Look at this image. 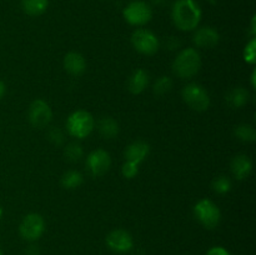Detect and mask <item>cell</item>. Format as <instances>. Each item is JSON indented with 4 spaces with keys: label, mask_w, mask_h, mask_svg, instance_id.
I'll return each instance as SVG.
<instances>
[{
    "label": "cell",
    "mask_w": 256,
    "mask_h": 255,
    "mask_svg": "<svg viewBox=\"0 0 256 255\" xmlns=\"http://www.w3.org/2000/svg\"><path fill=\"white\" fill-rule=\"evenodd\" d=\"M172 72L180 79H192L202 68V56L194 48L182 49L172 62Z\"/></svg>",
    "instance_id": "7a4b0ae2"
},
{
    "label": "cell",
    "mask_w": 256,
    "mask_h": 255,
    "mask_svg": "<svg viewBox=\"0 0 256 255\" xmlns=\"http://www.w3.org/2000/svg\"><path fill=\"white\" fill-rule=\"evenodd\" d=\"M205 255H232V254H230V252L222 246H212V249L208 250Z\"/></svg>",
    "instance_id": "83f0119b"
},
{
    "label": "cell",
    "mask_w": 256,
    "mask_h": 255,
    "mask_svg": "<svg viewBox=\"0 0 256 255\" xmlns=\"http://www.w3.org/2000/svg\"><path fill=\"white\" fill-rule=\"evenodd\" d=\"M232 180L226 176V175H220L216 176L212 182V188L214 190V192L220 195H224L226 192H229L232 190Z\"/></svg>",
    "instance_id": "cb8c5ba5"
},
{
    "label": "cell",
    "mask_w": 256,
    "mask_h": 255,
    "mask_svg": "<svg viewBox=\"0 0 256 255\" xmlns=\"http://www.w3.org/2000/svg\"><path fill=\"white\" fill-rule=\"evenodd\" d=\"M112 166V156L104 149H96L89 152L85 160V168L92 176H102Z\"/></svg>",
    "instance_id": "9c48e42d"
},
{
    "label": "cell",
    "mask_w": 256,
    "mask_h": 255,
    "mask_svg": "<svg viewBox=\"0 0 256 255\" xmlns=\"http://www.w3.org/2000/svg\"><path fill=\"white\" fill-rule=\"evenodd\" d=\"M149 85V74L144 69H136L128 79V89L132 94H142Z\"/></svg>",
    "instance_id": "2e32d148"
},
{
    "label": "cell",
    "mask_w": 256,
    "mask_h": 255,
    "mask_svg": "<svg viewBox=\"0 0 256 255\" xmlns=\"http://www.w3.org/2000/svg\"><path fill=\"white\" fill-rule=\"evenodd\" d=\"M68 132L75 139H85L92 132L95 128V119L86 110H76L66 119Z\"/></svg>",
    "instance_id": "3957f363"
},
{
    "label": "cell",
    "mask_w": 256,
    "mask_h": 255,
    "mask_svg": "<svg viewBox=\"0 0 256 255\" xmlns=\"http://www.w3.org/2000/svg\"><path fill=\"white\" fill-rule=\"evenodd\" d=\"M255 22H256V18H255V16H252V28H250V29H252V35H255V32H256V29H255Z\"/></svg>",
    "instance_id": "f546056e"
},
{
    "label": "cell",
    "mask_w": 256,
    "mask_h": 255,
    "mask_svg": "<svg viewBox=\"0 0 256 255\" xmlns=\"http://www.w3.org/2000/svg\"><path fill=\"white\" fill-rule=\"evenodd\" d=\"M182 98L185 104L195 112H205L210 106V95L202 85L190 82L182 90Z\"/></svg>",
    "instance_id": "5b68a950"
},
{
    "label": "cell",
    "mask_w": 256,
    "mask_h": 255,
    "mask_svg": "<svg viewBox=\"0 0 256 255\" xmlns=\"http://www.w3.org/2000/svg\"><path fill=\"white\" fill-rule=\"evenodd\" d=\"M5 92H6V86H5L4 82H2V80H0V100L4 98Z\"/></svg>",
    "instance_id": "f1b7e54d"
},
{
    "label": "cell",
    "mask_w": 256,
    "mask_h": 255,
    "mask_svg": "<svg viewBox=\"0 0 256 255\" xmlns=\"http://www.w3.org/2000/svg\"><path fill=\"white\" fill-rule=\"evenodd\" d=\"M256 72H255V70H252V88H255V79H256Z\"/></svg>",
    "instance_id": "4dcf8cb0"
},
{
    "label": "cell",
    "mask_w": 256,
    "mask_h": 255,
    "mask_svg": "<svg viewBox=\"0 0 256 255\" xmlns=\"http://www.w3.org/2000/svg\"><path fill=\"white\" fill-rule=\"evenodd\" d=\"M202 12L195 0H176L172 8V20L182 32H194L202 22Z\"/></svg>",
    "instance_id": "6da1fadb"
},
{
    "label": "cell",
    "mask_w": 256,
    "mask_h": 255,
    "mask_svg": "<svg viewBox=\"0 0 256 255\" xmlns=\"http://www.w3.org/2000/svg\"><path fill=\"white\" fill-rule=\"evenodd\" d=\"M105 242L112 252L118 254H125L134 246L132 234L124 229H115L110 232L105 238Z\"/></svg>",
    "instance_id": "8fae6325"
},
{
    "label": "cell",
    "mask_w": 256,
    "mask_h": 255,
    "mask_svg": "<svg viewBox=\"0 0 256 255\" xmlns=\"http://www.w3.org/2000/svg\"><path fill=\"white\" fill-rule=\"evenodd\" d=\"M45 220L38 212L25 215L19 225V234L26 242H36L45 232Z\"/></svg>",
    "instance_id": "52a82bcc"
},
{
    "label": "cell",
    "mask_w": 256,
    "mask_h": 255,
    "mask_svg": "<svg viewBox=\"0 0 256 255\" xmlns=\"http://www.w3.org/2000/svg\"><path fill=\"white\" fill-rule=\"evenodd\" d=\"M82 182H84V176L78 170H68L62 175V179H60L62 186L68 190L78 189Z\"/></svg>",
    "instance_id": "ffe728a7"
},
{
    "label": "cell",
    "mask_w": 256,
    "mask_h": 255,
    "mask_svg": "<svg viewBox=\"0 0 256 255\" xmlns=\"http://www.w3.org/2000/svg\"><path fill=\"white\" fill-rule=\"evenodd\" d=\"M172 78L166 76V75H162L159 79H156V82H154V86H152V92L158 96H164L168 92L172 90Z\"/></svg>",
    "instance_id": "603a6c76"
},
{
    "label": "cell",
    "mask_w": 256,
    "mask_h": 255,
    "mask_svg": "<svg viewBox=\"0 0 256 255\" xmlns=\"http://www.w3.org/2000/svg\"><path fill=\"white\" fill-rule=\"evenodd\" d=\"M250 99V92L242 86L234 88L225 95V102L232 109H242L248 104Z\"/></svg>",
    "instance_id": "e0dca14e"
},
{
    "label": "cell",
    "mask_w": 256,
    "mask_h": 255,
    "mask_svg": "<svg viewBox=\"0 0 256 255\" xmlns=\"http://www.w3.org/2000/svg\"><path fill=\"white\" fill-rule=\"evenodd\" d=\"M0 255H4V254H2V249H0Z\"/></svg>",
    "instance_id": "d6a6232c"
},
{
    "label": "cell",
    "mask_w": 256,
    "mask_h": 255,
    "mask_svg": "<svg viewBox=\"0 0 256 255\" xmlns=\"http://www.w3.org/2000/svg\"><path fill=\"white\" fill-rule=\"evenodd\" d=\"M194 216L206 229H215L222 220L219 206L210 199H202L194 205Z\"/></svg>",
    "instance_id": "277c9868"
},
{
    "label": "cell",
    "mask_w": 256,
    "mask_h": 255,
    "mask_svg": "<svg viewBox=\"0 0 256 255\" xmlns=\"http://www.w3.org/2000/svg\"><path fill=\"white\" fill-rule=\"evenodd\" d=\"M28 119L34 128H38V129L46 128L52 119V108L45 100H34L28 110Z\"/></svg>",
    "instance_id": "30bf717a"
},
{
    "label": "cell",
    "mask_w": 256,
    "mask_h": 255,
    "mask_svg": "<svg viewBox=\"0 0 256 255\" xmlns=\"http://www.w3.org/2000/svg\"><path fill=\"white\" fill-rule=\"evenodd\" d=\"M150 152V145L146 142L142 140H136L128 145V148L124 152V158L126 162H132L135 164H142L148 158Z\"/></svg>",
    "instance_id": "5bb4252c"
},
{
    "label": "cell",
    "mask_w": 256,
    "mask_h": 255,
    "mask_svg": "<svg viewBox=\"0 0 256 255\" xmlns=\"http://www.w3.org/2000/svg\"><path fill=\"white\" fill-rule=\"evenodd\" d=\"M234 134L236 139L242 142H254L256 140V130L250 124H240L235 126Z\"/></svg>",
    "instance_id": "44dd1931"
},
{
    "label": "cell",
    "mask_w": 256,
    "mask_h": 255,
    "mask_svg": "<svg viewBox=\"0 0 256 255\" xmlns=\"http://www.w3.org/2000/svg\"><path fill=\"white\" fill-rule=\"evenodd\" d=\"M132 44L138 52L144 55H154L159 50V39L148 29H136L132 34Z\"/></svg>",
    "instance_id": "ba28073f"
},
{
    "label": "cell",
    "mask_w": 256,
    "mask_h": 255,
    "mask_svg": "<svg viewBox=\"0 0 256 255\" xmlns=\"http://www.w3.org/2000/svg\"><path fill=\"white\" fill-rule=\"evenodd\" d=\"M219 42V32L212 26H202L199 29H195L194 35H192V42L198 48H202V49H212L216 46Z\"/></svg>",
    "instance_id": "7c38bea8"
},
{
    "label": "cell",
    "mask_w": 256,
    "mask_h": 255,
    "mask_svg": "<svg viewBox=\"0 0 256 255\" xmlns=\"http://www.w3.org/2000/svg\"><path fill=\"white\" fill-rule=\"evenodd\" d=\"M122 174L126 179H134L139 174V164H135V162H126L125 160V162L122 166Z\"/></svg>",
    "instance_id": "484cf974"
},
{
    "label": "cell",
    "mask_w": 256,
    "mask_h": 255,
    "mask_svg": "<svg viewBox=\"0 0 256 255\" xmlns=\"http://www.w3.org/2000/svg\"><path fill=\"white\" fill-rule=\"evenodd\" d=\"M244 60L248 62V64H255L256 62V39L252 38L246 45H245L244 49Z\"/></svg>",
    "instance_id": "d4e9b609"
},
{
    "label": "cell",
    "mask_w": 256,
    "mask_h": 255,
    "mask_svg": "<svg viewBox=\"0 0 256 255\" xmlns=\"http://www.w3.org/2000/svg\"><path fill=\"white\" fill-rule=\"evenodd\" d=\"M2 215H4V209H2V205H0V220H2Z\"/></svg>",
    "instance_id": "1f68e13d"
},
{
    "label": "cell",
    "mask_w": 256,
    "mask_h": 255,
    "mask_svg": "<svg viewBox=\"0 0 256 255\" xmlns=\"http://www.w3.org/2000/svg\"><path fill=\"white\" fill-rule=\"evenodd\" d=\"M49 139L52 140L54 144L59 145L64 142V136H62V132L59 129H52L49 132Z\"/></svg>",
    "instance_id": "4316f807"
},
{
    "label": "cell",
    "mask_w": 256,
    "mask_h": 255,
    "mask_svg": "<svg viewBox=\"0 0 256 255\" xmlns=\"http://www.w3.org/2000/svg\"><path fill=\"white\" fill-rule=\"evenodd\" d=\"M230 170H232V176L236 180H244L252 174V162L248 155L240 154L232 158L230 162Z\"/></svg>",
    "instance_id": "9a60e30c"
},
{
    "label": "cell",
    "mask_w": 256,
    "mask_h": 255,
    "mask_svg": "<svg viewBox=\"0 0 256 255\" xmlns=\"http://www.w3.org/2000/svg\"><path fill=\"white\" fill-rule=\"evenodd\" d=\"M49 6V0H22V9L29 16L44 14Z\"/></svg>",
    "instance_id": "d6986e66"
},
{
    "label": "cell",
    "mask_w": 256,
    "mask_h": 255,
    "mask_svg": "<svg viewBox=\"0 0 256 255\" xmlns=\"http://www.w3.org/2000/svg\"><path fill=\"white\" fill-rule=\"evenodd\" d=\"M98 130L104 139H114L119 134V124L112 116H104L98 122Z\"/></svg>",
    "instance_id": "ac0fdd59"
},
{
    "label": "cell",
    "mask_w": 256,
    "mask_h": 255,
    "mask_svg": "<svg viewBox=\"0 0 256 255\" xmlns=\"http://www.w3.org/2000/svg\"><path fill=\"white\" fill-rule=\"evenodd\" d=\"M122 16L132 26H144L152 20V9L144 0H132L124 8Z\"/></svg>",
    "instance_id": "8992f818"
},
{
    "label": "cell",
    "mask_w": 256,
    "mask_h": 255,
    "mask_svg": "<svg viewBox=\"0 0 256 255\" xmlns=\"http://www.w3.org/2000/svg\"><path fill=\"white\" fill-rule=\"evenodd\" d=\"M62 65H64L65 72H69L72 76H80L86 70V60L84 55L76 52H68L62 60Z\"/></svg>",
    "instance_id": "4fadbf2b"
},
{
    "label": "cell",
    "mask_w": 256,
    "mask_h": 255,
    "mask_svg": "<svg viewBox=\"0 0 256 255\" xmlns=\"http://www.w3.org/2000/svg\"><path fill=\"white\" fill-rule=\"evenodd\" d=\"M64 156L70 162H79L84 156V149H82V144L78 142H69L64 149Z\"/></svg>",
    "instance_id": "7402d4cb"
}]
</instances>
